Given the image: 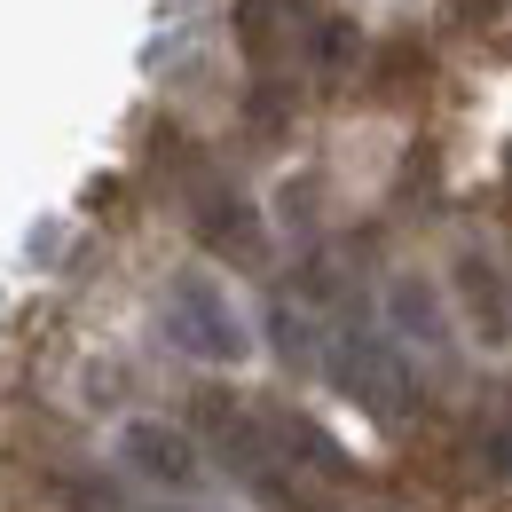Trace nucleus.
I'll return each mask as SVG.
<instances>
[{"label": "nucleus", "instance_id": "f257e3e1", "mask_svg": "<svg viewBox=\"0 0 512 512\" xmlns=\"http://www.w3.org/2000/svg\"><path fill=\"white\" fill-rule=\"evenodd\" d=\"M166 339H174L182 355H197V363H237V355L253 347V331L229 308V292L205 284V276H174V284H166Z\"/></svg>", "mask_w": 512, "mask_h": 512}, {"label": "nucleus", "instance_id": "f03ea898", "mask_svg": "<svg viewBox=\"0 0 512 512\" xmlns=\"http://www.w3.org/2000/svg\"><path fill=\"white\" fill-rule=\"evenodd\" d=\"M331 379L347 386L363 410H379V418L410 410V363H402V347H386L379 331H347L339 355H331Z\"/></svg>", "mask_w": 512, "mask_h": 512}, {"label": "nucleus", "instance_id": "7ed1b4c3", "mask_svg": "<svg viewBox=\"0 0 512 512\" xmlns=\"http://www.w3.org/2000/svg\"><path fill=\"white\" fill-rule=\"evenodd\" d=\"M449 292H457V316L481 347H512V276L489 245H465L449 268Z\"/></svg>", "mask_w": 512, "mask_h": 512}, {"label": "nucleus", "instance_id": "20e7f679", "mask_svg": "<svg viewBox=\"0 0 512 512\" xmlns=\"http://www.w3.org/2000/svg\"><path fill=\"white\" fill-rule=\"evenodd\" d=\"M119 457H127L142 481H158V489H197V442L174 434V426H158V418H134Z\"/></svg>", "mask_w": 512, "mask_h": 512}, {"label": "nucleus", "instance_id": "39448f33", "mask_svg": "<svg viewBox=\"0 0 512 512\" xmlns=\"http://www.w3.org/2000/svg\"><path fill=\"white\" fill-rule=\"evenodd\" d=\"M197 237L213 245V253H237V260H260V213L245 205L237 190H221V182H205L197 190Z\"/></svg>", "mask_w": 512, "mask_h": 512}, {"label": "nucleus", "instance_id": "423d86ee", "mask_svg": "<svg viewBox=\"0 0 512 512\" xmlns=\"http://www.w3.org/2000/svg\"><path fill=\"white\" fill-rule=\"evenodd\" d=\"M292 32H300V8L292 0H237V48L253 64H276L292 48Z\"/></svg>", "mask_w": 512, "mask_h": 512}, {"label": "nucleus", "instance_id": "0eeeda50", "mask_svg": "<svg viewBox=\"0 0 512 512\" xmlns=\"http://www.w3.org/2000/svg\"><path fill=\"white\" fill-rule=\"evenodd\" d=\"M394 323H402V331H418L426 347L442 339V316H434V300L418 292V276H402V284H394Z\"/></svg>", "mask_w": 512, "mask_h": 512}, {"label": "nucleus", "instance_id": "6e6552de", "mask_svg": "<svg viewBox=\"0 0 512 512\" xmlns=\"http://www.w3.org/2000/svg\"><path fill=\"white\" fill-rule=\"evenodd\" d=\"M497 8H505V0H449V16H465V24H473V16H497Z\"/></svg>", "mask_w": 512, "mask_h": 512}]
</instances>
